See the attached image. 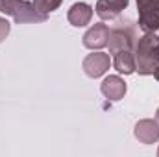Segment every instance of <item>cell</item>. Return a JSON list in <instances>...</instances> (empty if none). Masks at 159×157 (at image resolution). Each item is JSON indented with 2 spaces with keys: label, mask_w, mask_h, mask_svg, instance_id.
Returning a JSON list of instances; mask_svg holds the SVG:
<instances>
[{
  "label": "cell",
  "mask_w": 159,
  "mask_h": 157,
  "mask_svg": "<svg viewBox=\"0 0 159 157\" xmlns=\"http://www.w3.org/2000/svg\"><path fill=\"white\" fill-rule=\"evenodd\" d=\"M133 135L143 144H154L159 141V124L154 118H143L135 124Z\"/></svg>",
  "instance_id": "6"
},
{
  "label": "cell",
  "mask_w": 159,
  "mask_h": 157,
  "mask_svg": "<svg viewBox=\"0 0 159 157\" xmlns=\"http://www.w3.org/2000/svg\"><path fill=\"white\" fill-rule=\"evenodd\" d=\"M156 122L159 124V107H157V113H156Z\"/></svg>",
  "instance_id": "16"
},
{
  "label": "cell",
  "mask_w": 159,
  "mask_h": 157,
  "mask_svg": "<svg viewBox=\"0 0 159 157\" xmlns=\"http://www.w3.org/2000/svg\"><path fill=\"white\" fill-rule=\"evenodd\" d=\"M93 13H94V9H93L87 2H76V4H72L70 9L67 11V19H69V22H70L72 26L83 28V26H87V24L91 22Z\"/></svg>",
  "instance_id": "8"
},
{
  "label": "cell",
  "mask_w": 159,
  "mask_h": 157,
  "mask_svg": "<svg viewBox=\"0 0 159 157\" xmlns=\"http://www.w3.org/2000/svg\"><path fill=\"white\" fill-rule=\"evenodd\" d=\"M81 67H83V72H85L89 78H100V76H104V74L109 70V67H111L109 54H104V52H100V50H98V52H93V54L85 56Z\"/></svg>",
  "instance_id": "4"
},
{
  "label": "cell",
  "mask_w": 159,
  "mask_h": 157,
  "mask_svg": "<svg viewBox=\"0 0 159 157\" xmlns=\"http://www.w3.org/2000/svg\"><path fill=\"white\" fill-rule=\"evenodd\" d=\"M9 30H11V24H9L4 17H0V43L9 35Z\"/></svg>",
  "instance_id": "14"
},
{
  "label": "cell",
  "mask_w": 159,
  "mask_h": 157,
  "mask_svg": "<svg viewBox=\"0 0 159 157\" xmlns=\"http://www.w3.org/2000/svg\"><path fill=\"white\" fill-rule=\"evenodd\" d=\"M46 19H48V15H44V13L37 11L35 6L30 4V2H26V0H20L17 11H15V15H13V20H15L17 24H26V22H44Z\"/></svg>",
  "instance_id": "9"
},
{
  "label": "cell",
  "mask_w": 159,
  "mask_h": 157,
  "mask_svg": "<svg viewBox=\"0 0 159 157\" xmlns=\"http://www.w3.org/2000/svg\"><path fill=\"white\" fill-rule=\"evenodd\" d=\"M135 72L141 76H152L154 69L159 65V37L156 34H144L139 37L133 48Z\"/></svg>",
  "instance_id": "1"
},
{
  "label": "cell",
  "mask_w": 159,
  "mask_h": 157,
  "mask_svg": "<svg viewBox=\"0 0 159 157\" xmlns=\"http://www.w3.org/2000/svg\"><path fill=\"white\" fill-rule=\"evenodd\" d=\"M107 41H109V26L104 22H96L85 32L83 46L89 50H102L107 46Z\"/></svg>",
  "instance_id": "5"
},
{
  "label": "cell",
  "mask_w": 159,
  "mask_h": 157,
  "mask_svg": "<svg viewBox=\"0 0 159 157\" xmlns=\"http://www.w3.org/2000/svg\"><path fill=\"white\" fill-rule=\"evenodd\" d=\"M128 4L129 0H98L94 6V11L102 20H115L128 7Z\"/></svg>",
  "instance_id": "7"
},
{
  "label": "cell",
  "mask_w": 159,
  "mask_h": 157,
  "mask_svg": "<svg viewBox=\"0 0 159 157\" xmlns=\"http://www.w3.org/2000/svg\"><path fill=\"white\" fill-rule=\"evenodd\" d=\"M137 24L129 19L119 20L111 30H109V54H117L120 50H133L137 43Z\"/></svg>",
  "instance_id": "2"
},
{
  "label": "cell",
  "mask_w": 159,
  "mask_h": 157,
  "mask_svg": "<svg viewBox=\"0 0 159 157\" xmlns=\"http://www.w3.org/2000/svg\"><path fill=\"white\" fill-rule=\"evenodd\" d=\"M19 4H20V0H0V11L4 15H11L13 17L17 7H19Z\"/></svg>",
  "instance_id": "13"
},
{
  "label": "cell",
  "mask_w": 159,
  "mask_h": 157,
  "mask_svg": "<svg viewBox=\"0 0 159 157\" xmlns=\"http://www.w3.org/2000/svg\"><path fill=\"white\" fill-rule=\"evenodd\" d=\"M152 76H154V78H156V79L159 81V65L156 67V69H154V72H152Z\"/></svg>",
  "instance_id": "15"
},
{
  "label": "cell",
  "mask_w": 159,
  "mask_h": 157,
  "mask_svg": "<svg viewBox=\"0 0 159 157\" xmlns=\"http://www.w3.org/2000/svg\"><path fill=\"white\" fill-rule=\"evenodd\" d=\"M100 91H102V94L107 100L119 102V100L124 98V94H126V83H124V79L120 78V76H107V78L102 81Z\"/></svg>",
  "instance_id": "10"
},
{
  "label": "cell",
  "mask_w": 159,
  "mask_h": 157,
  "mask_svg": "<svg viewBox=\"0 0 159 157\" xmlns=\"http://www.w3.org/2000/svg\"><path fill=\"white\" fill-rule=\"evenodd\" d=\"M61 2H63V0H34V6H35L37 11L48 15V13L56 11V9L61 6Z\"/></svg>",
  "instance_id": "12"
},
{
  "label": "cell",
  "mask_w": 159,
  "mask_h": 157,
  "mask_svg": "<svg viewBox=\"0 0 159 157\" xmlns=\"http://www.w3.org/2000/svg\"><path fill=\"white\" fill-rule=\"evenodd\" d=\"M137 26L144 34H156L159 30V0H137Z\"/></svg>",
  "instance_id": "3"
},
{
  "label": "cell",
  "mask_w": 159,
  "mask_h": 157,
  "mask_svg": "<svg viewBox=\"0 0 159 157\" xmlns=\"http://www.w3.org/2000/svg\"><path fill=\"white\" fill-rule=\"evenodd\" d=\"M157 155H159V150H157Z\"/></svg>",
  "instance_id": "17"
},
{
  "label": "cell",
  "mask_w": 159,
  "mask_h": 157,
  "mask_svg": "<svg viewBox=\"0 0 159 157\" xmlns=\"http://www.w3.org/2000/svg\"><path fill=\"white\" fill-rule=\"evenodd\" d=\"M113 67L119 70L120 74L129 76L135 72V56L133 50H120L113 54Z\"/></svg>",
  "instance_id": "11"
}]
</instances>
